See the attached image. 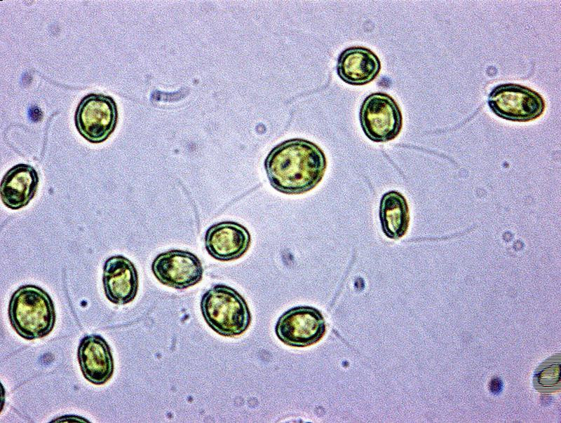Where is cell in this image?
<instances>
[{
    "label": "cell",
    "mask_w": 561,
    "mask_h": 423,
    "mask_svg": "<svg viewBox=\"0 0 561 423\" xmlns=\"http://www.w3.org/2000/svg\"><path fill=\"white\" fill-rule=\"evenodd\" d=\"M326 167L323 151L315 143L300 138L278 144L264 160L271 186L287 195L302 194L313 189L323 179Z\"/></svg>",
    "instance_id": "cell-1"
},
{
    "label": "cell",
    "mask_w": 561,
    "mask_h": 423,
    "mask_svg": "<svg viewBox=\"0 0 561 423\" xmlns=\"http://www.w3.org/2000/svg\"><path fill=\"white\" fill-rule=\"evenodd\" d=\"M8 314L15 332L29 340L48 335L53 329L56 317L50 296L34 285L20 286L13 293Z\"/></svg>",
    "instance_id": "cell-2"
},
{
    "label": "cell",
    "mask_w": 561,
    "mask_h": 423,
    "mask_svg": "<svg viewBox=\"0 0 561 423\" xmlns=\"http://www.w3.org/2000/svg\"><path fill=\"white\" fill-rule=\"evenodd\" d=\"M200 306L207 324L222 336L241 335L251 323V314L244 298L224 284H216L208 290L201 298Z\"/></svg>",
    "instance_id": "cell-3"
},
{
    "label": "cell",
    "mask_w": 561,
    "mask_h": 423,
    "mask_svg": "<svg viewBox=\"0 0 561 423\" xmlns=\"http://www.w3.org/2000/svg\"><path fill=\"white\" fill-rule=\"evenodd\" d=\"M488 105L497 116L510 121L527 122L540 117L546 108L543 97L517 83H502L489 93Z\"/></svg>",
    "instance_id": "cell-4"
},
{
    "label": "cell",
    "mask_w": 561,
    "mask_h": 423,
    "mask_svg": "<svg viewBox=\"0 0 561 423\" xmlns=\"http://www.w3.org/2000/svg\"><path fill=\"white\" fill-rule=\"evenodd\" d=\"M359 120L366 137L374 142L396 139L403 127L401 110L396 100L384 92H374L363 100Z\"/></svg>",
    "instance_id": "cell-5"
},
{
    "label": "cell",
    "mask_w": 561,
    "mask_h": 423,
    "mask_svg": "<svg viewBox=\"0 0 561 423\" xmlns=\"http://www.w3.org/2000/svg\"><path fill=\"white\" fill-rule=\"evenodd\" d=\"M118 120L114 99L102 94L91 93L79 104L74 116L75 125L87 141L98 144L104 141L114 132Z\"/></svg>",
    "instance_id": "cell-6"
},
{
    "label": "cell",
    "mask_w": 561,
    "mask_h": 423,
    "mask_svg": "<svg viewBox=\"0 0 561 423\" xmlns=\"http://www.w3.org/2000/svg\"><path fill=\"white\" fill-rule=\"evenodd\" d=\"M325 330V321L321 312L309 306L288 310L279 317L275 327L276 335L281 342L296 347L318 342Z\"/></svg>",
    "instance_id": "cell-7"
},
{
    "label": "cell",
    "mask_w": 561,
    "mask_h": 423,
    "mask_svg": "<svg viewBox=\"0 0 561 423\" xmlns=\"http://www.w3.org/2000/svg\"><path fill=\"white\" fill-rule=\"evenodd\" d=\"M151 270L162 284L180 290L198 284L203 275V268L198 256L180 249L158 254L152 262Z\"/></svg>",
    "instance_id": "cell-8"
},
{
    "label": "cell",
    "mask_w": 561,
    "mask_h": 423,
    "mask_svg": "<svg viewBox=\"0 0 561 423\" xmlns=\"http://www.w3.org/2000/svg\"><path fill=\"white\" fill-rule=\"evenodd\" d=\"M205 248L208 254L220 261H230L243 256L248 250L251 237L248 229L234 221L212 225L205 232Z\"/></svg>",
    "instance_id": "cell-9"
},
{
    "label": "cell",
    "mask_w": 561,
    "mask_h": 423,
    "mask_svg": "<svg viewBox=\"0 0 561 423\" xmlns=\"http://www.w3.org/2000/svg\"><path fill=\"white\" fill-rule=\"evenodd\" d=\"M102 283L110 302L117 305L130 303L137 295L139 285L135 265L121 255L109 257L103 267Z\"/></svg>",
    "instance_id": "cell-10"
},
{
    "label": "cell",
    "mask_w": 561,
    "mask_h": 423,
    "mask_svg": "<svg viewBox=\"0 0 561 423\" xmlns=\"http://www.w3.org/2000/svg\"><path fill=\"white\" fill-rule=\"evenodd\" d=\"M78 361L84 377L101 385L114 373V359L107 341L100 335H90L81 339L78 347Z\"/></svg>",
    "instance_id": "cell-11"
},
{
    "label": "cell",
    "mask_w": 561,
    "mask_h": 423,
    "mask_svg": "<svg viewBox=\"0 0 561 423\" xmlns=\"http://www.w3.org/2000/svg\"><path fill=\"white\" fill-rule=\"evenodd\" d=\"M336 69L338 76L345 83L363 85L372 82L378 76L381 62L370 49L352 46L340 53Z\"/></svg>",
    "instance_id": "cell-12"
},
{
    "label": "cell",
    "mask_w": 561,
    "mask_h": 423,
    "mask_svg": "<svg viewBox=\"0 0 561 423\" xmlns=\"http://www.w3.org/2000/svg\"><path fill=\"white\" fill-rule=\"evenodd\" d=\"M39 183V177L34 167L18 164L4 174L0 188L3 204L11 209L27 206L34 197Z\"/></svg>",
    "instance_id": "cell-13"
},
{
    "label": "cell",
    "mask_w": 561,
    "mask_h": 423,
    "mask_svg": "<svg viewBox=\"0 0 561 423\" xmlns=\"http://www.w3.org/2000/svg\"><path fill=\"white\" fill-rule=\"evenodd\" d=\"M379 215L382 231L387 237L398 240L406 234L410 210L402 193L396 190L384 193L380 200Z\"/></svg>",
    "instance_id": "cell-14"
},
{
    "label": "cell",
    "mask_w": 561,
    "mask_h": 423,
    "mask_svg": "<svg viewBox=\"0 0 561 423\" xmlns=\"http://www.w3.org/2000/svg\"><path fill=\"white\" fill-rule=\"evenodd\" d=\"M560 356H553L536 369L534 384L539 391H550L560 387Z\"/></svg>",
    "instance_id": "cell-15"
},
{
    "label": "cell",
    "mask_w": 561,
    "mask_h": 423,
    "mask_svg": "<svg viewBox=\"0 0 561 423\" xmlns=\"http://www.w3.org/2000/svg\"><path fill=\"white\" fill-rule=\"evenodd\" d=\"M29 117L33 121H37L42 117V113L37 106H32L28 111Z\"/></svg>",
    "instance_id": "cell-16"
},
{
    "label": "cell",
    "mask_w": 561,
    "mask_h": 423,
    "mask_svg": "<svg viewBox=\"0 0 561 423\" xmlns=\"http://www.w3.org/2000/svg\"><path fill=\"white\" fill-rule=\"evenodd\" d=\"M499 382L500 381L495 380H493L492 381L490 384V387H493V388H491L492 391L495 392L496 390H497V391H499V390H501L500 387L501 386V384H499Z\"/></svg>",
    "instance_id": "cell-17"
}]
</instances>
